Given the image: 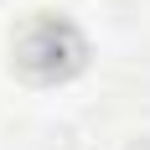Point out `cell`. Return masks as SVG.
Segmentation results:
<instances>
[{
    "mask_svg": "<svg viewBox=\"0 0 150 150\" xmlns=\"http://www.w3.org/2000/svg\"><path fill=\"white\" fill-rule=\"evenodd\" d=\"M16 62L26 67L31 78H67L78 73V62H83V36H78L67 21H31L21 31V42H16Z\"/></svg>",
    "mask_w": 150,
    "mask_h": 150,
    "instance_id": "obj_1",
    "label": "cell"
}]
</instances>
